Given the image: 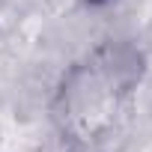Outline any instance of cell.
<instances>
[{"instance_id": "cell-1", "label": "cell", "mask_w": 152, "mask_h": 152, "mask_svg": "<svg viewBox=\"0 0 152 152\" xmlns=\"http://www.w3.org/2000/svg\"><path fill=\"white\" fill-rule=\"evenodd\" d=\"M96 3H99V0H96Z\"/></svg>"}]
</instances>
